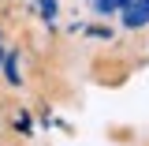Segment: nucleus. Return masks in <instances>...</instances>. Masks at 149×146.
<instances>
[{
	"label": "nucleus",
	"mask_w": 149,
	"mask_h": 146,
	"mask_svg": "<svg viewBox=\"0 0 149 146\" xmlns=\"http://www.w3.org/2000/svg\"><path fill=\"white\" fill-rule=\"evenodd\" d=\"M149 23V0H130L127 8V26L134 30V26H146Z\"/></svg>",
	"instance_id": "f257e3e1"
},
{
	"label": "nucleus",
	"mask_w": 149,
	"mask_h": 146,
	"mask_svg": "<svg viewBox=\"0 0 149 146\" xmlns=\"http://www.w3.org/2000/svg\"><path fill=\"white\" fill-rule=\"evenodd\" d=\"M119 4H130V0H97L101 11H112V8H119Z\"/></svg>",
	"instance_id": "f03ea898"
}]
</instances>
